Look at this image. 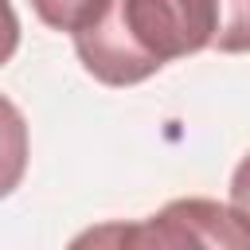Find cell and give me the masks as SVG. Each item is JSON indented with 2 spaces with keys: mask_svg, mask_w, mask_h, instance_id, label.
Listing matches in <instances>:
<instances>
[{
  "mask_svg": "<svg viewBox=\"0 0 250 250\" xmlns=\"http://www.w3.org/2000/svg\"><path fill=\"white\" fill-rule=\"evenodd\" d=\"M27 172V121L16 102L0 94V199L20 188Z\"/></svg>",
  "mask_w": 250,
  "mask_h": 250,
  "instance_id": "3957f363",
  "label": "cell"
},
{
  "mask_svg": "<svg viewBox=\"0 0 250 250\" xmlns=\"http://www.w3.org/2000/svg\"><path fill=\"white\" fill-rule=\"evenodd\" d=\"M27 4H31V12H35L47 27L70 31V35L105 8V0H27Z\"/></svg>",
  "mask_w": 250,
  "mask_h": 250,
  "instance_id": "5b68a950",
  "label": "cell"
},
{
  "mask_svg": "<svg viewBox=\"0 0 250 250\" xmlns=\"http://www.w3.org/2000/svg\"><path fill=\"white\" fill-rule=\"evenodd\" d=\"M86 242H113V246H160V250H184V246H219V250H250V223L230 207L215 199H172L156 215L141 219L137 227H102L74 238V246Z\"/></svg>",
  "mask_w": 250,
  "mask_h": 250,
  "instance_id": "7a4b0ae2",
  "label": "cell"
},
{
  "mask_svg": "<svg viewBox=\"0 0 250 250\" xmlns=\"http://www.w3.org/2000/svg\"><path fill=\"white\" fill-rule=\"evenodd\" d=\"M230 207L250 223V152L234 164V172H230Z\"/></svg>",
  "mask_w": 250,
  "mask_h": 250,
  "instance_id": "8992f818",
  "label": "cell"
},
{
  "mask_svg": "<svg viewBox=\"0 0 250 250\" xmlns=\"http://www.w3.org/2000/svg\"><path fill=\"white\" fill-rule=\"evenodd\" d=\"M16 47H20V16L12 0H0V66L16 55Z\"/></svg>",
  "mask_w": 250,
  "mask_h": 250,
  "instance_id": "52a82bcc",
  "label": "cell"
},
{
  "mask_svg": "<svg viewBox=\"0 0 250 250\" xmlns=\"http://www.w3.org/2000/svg\"><path fill=\"white\" fill-rule=\"evenodd\" d=\"M215 0H105L74 31V55L105 86H137L164 62L207 51Z\"/></svg>",
  "mask_w": 250,
  "mask_h": 250,
  "instance_id": "6da1fadb",
  "label": "cell"
},
{
  "mask_svg": "<svg viewBox=\"0 0 250 250\" xmlns=\"http://www.w3.org/2000/svg\"><path fill=\"white\" fill-rule=\"evenodd\" d=\"M211 47L223 55H246L250 51V0H215Z\"/></svg>",
  "mask_w": 250,
  "mask_h": 250,
  "instance_id": "277c9868",
  "label": "cell"
}]
</instances>
